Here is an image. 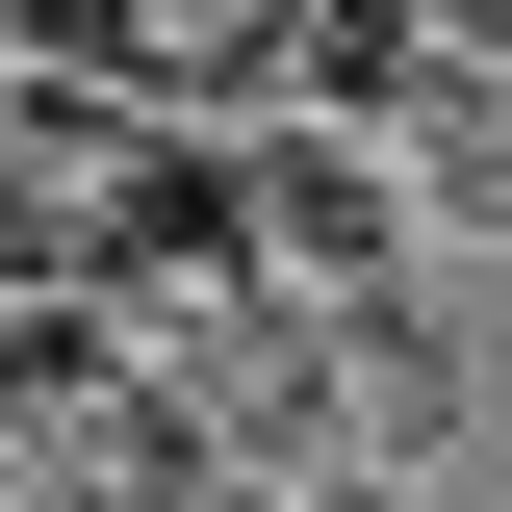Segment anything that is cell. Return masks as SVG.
Wrapping results in <instances>:
<instances>
[{"label": "cell", "mask_w": 512, "mask_h": 512, "mask_svg": "<svg viewBox=\"0 0 512 512\" xmlns=\"http://www.w3.org/2000/svg\"><path fill=\"white\" fill-rule=\"evenodd\" d=\"M231 205H256V282H282V308H384V282H436V231H410V180H384V128H333V103L231 128Z\"/></svg>", "instance_id": "cell-1"}, {"label": "cell", "mask_w": 512, "mask_h": 512, "mask_svg": "<svg viewBox=\"0 0 512 512\" xmlns=\"http://www.w3.org/2000/svg\"><path fill=\"white\" fill-rule=\"evenodd\" d=\"M384 180H410L436 256H487L512 231V52H436V77H410V103H384Z\"/></svg>", "instance_id": "cell-2"}, {"label": "cell", "mask_w": 512, "mask_h": 512, "mask_svg": "<svg viewBox=\"0 0 512 512\" xmlns=\"http://www.w3.org/2000/svg\"><path fill=\"white\" fill-rule=\"evenodd\" d=\"M333 436H359V461H436L461 436V308H436V282L333 308Z\"/></svg>", "instance_id": "cell-3"}, {"label": "cell", "mask_w": 512, "mask_h": 512, "mask_svg": "<svg viewBox=\"0 0 512 512\" xmlns=\"http://www.w3.org/2000/svg\"><path fill=\"white\" fill-rule=\"evenodd\" d=\"M282 512H410V461H333V487H282Z\"/></svg>", "instance_id": "cell-4"}, {"label": "cell", "mask_w": 512, "mask_h": 512, "mask_svg": "<svg viewBox=\"0 0 512 512\" xmlns=\"http://www.w3.org/2000/svg\"><path fill=\"white\" fill-rule=\"evenodd\" d=\"M436 52H512V0H436Z\"/></svg>", "instance_id": "cell-5"}]
</instances>
